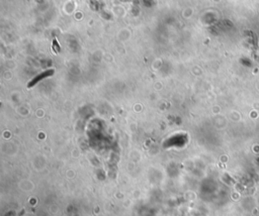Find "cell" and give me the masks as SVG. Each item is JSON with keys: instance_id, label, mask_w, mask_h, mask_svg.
Returning <instances> with one entry per match:
<instances>
[{"instance_id": "7a4b0ae2", "label": "cell", "mask_w": 259, "mask_h": 216, "mask_svg": "<svg viewBox=\"0 0 259 216\" xmlns=\"http://www.w3.org/2000/svg\"><path fill=\"white\" fill-rule=\"evenodd\" d=\"M53 49H54L55 53H58L59 51H60V47H59V44H58V42H57L56 38L53 41Z\"/></svg>"}, {"instance_id": "6da1fadb", "label": "cell", "mask_w": 259, "mask_h": 216, "mask_svg": "<svg viewBox=\"0 0 259 216\" xmlns=\"http://www.w3.org/2000/svg\"><path fill=\"white\" fill-rule=\"evenodd\" d=\"M53 73H54V71H53V70H51V71H46V72H44V73H41V75L37 76V77H35V79L31 80V81L29 83V85H27V87H29V88L33 87V86L35 85V83H37V82L39 81V80L44 79V78H46V77H48V76L52 75Z\"/></svg>"}]
</instances>
